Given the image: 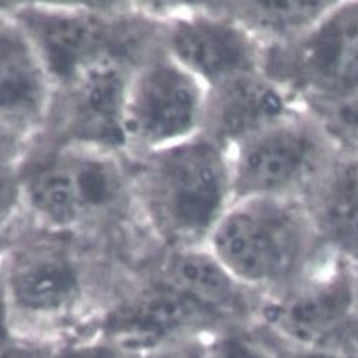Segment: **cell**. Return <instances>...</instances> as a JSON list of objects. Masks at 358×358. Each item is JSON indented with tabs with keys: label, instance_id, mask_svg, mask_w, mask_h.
Here are the masks:
<instances>
[{
	"label": "cell",
	"instance_id": "1",
	"mask_svg": "<svg viewBox=\"0 0 358 358\" xmlns=\"http://www.w3.org/2000/svg\"><path fill=\"white\" fill-rule=\"evenodd\" d=\"M228 173L220 150L206 141H190L163 150L143 174L150 215L174 240L203 235L220 217Z\"/></svg>",
	"mask_w": 358,
	"mask_h": 358
},
{
	"label": "cell",
	"instance_id": "2",
	"mask_svg": "<svg viewBox=\"0 0 358 358\" xmlns=\"http://www.w3.org/2000/svg\"><path fill=\"white\" fill-rule=\"evenodd\" d=\"M213 248L215 258L234 276L266 282L293 268L301 254L302 235L286 210L255 199L217 222Z\"/></svg>",
	"mask_w": 358,
	"mask_h": 358
},
{
	"label": "cell",
	"instance_id": "3",
	"mask_svg": "<svg viewBox=\"0 0 358 358\" xmlns=\"http://www.w3.org/2000/svg\"><path fill=\"white\" fill-rule=\"evenodd\" d=\"M122 193L116 166L94 155H66L33 174L29 197L50 221L66 225L112 207Z\"/></svg>",
	"mask_w": 358,
	"mask_h": 358
},
{
	"label": "cell",
	"instance_id": "4",
	"mask_svg": "<svg viewBox=\"0 0 358 358\" xmlns=\"http://www.w3.org/2000/svg\"><path fill=\"white\" fill-rule=\"evenodd\" d=\"M201 109V90L193 74L171 63H156L128 91L125 131L149 145L166 143L192 132Z\"/></svg>",
	"mask_w": 358,
	"mask_h": 358
},
{
	"label": "cell",
	"instance_id": "5",
	"mask_svg": "<svg viewBox=\"0 0 358 358\" xmlns=\"http://www.w3.org/2000/svg\"><path fill=\"white\" fill-rule=\"evenodd\" d=\"M171 47L186 70L218 85L250 74L252 67V48L247 37L214 20L178 23L171 34Z\"/></svg>",
	"mask_w": 358,
	"mask_h": 358
},
{
	"label": "cell",
	"instance_id": "6",
	"mask_svg": "<svg viewBox=\"0 0 358 358\" xmlns=\"http://www.w3.org/2000/svg\"><path fill=\"white\" fill-rule=\"evenodd\" d=\"M313 155L312 141L301 131L265 129L247 142L236 166V189L243 194H266L296 182Z\"/></svg>",
	"mask_w": 358,
	"mask_h": 358
},
{
	"label": "cell",
	"instance_id": "7",
	"mask_svg": "<svg viewBox=\"0 0 358 358\" xmlns=\"http://www.w3.org/2000/svg\"><path fill=\"white\" fill-rule=\"evenodd\" d=\"M74 81L71 122L84 139L106 145L122 143L128 87L122 73L109 63L96 62Z\"/></svg>",
	"mask_w": 358,
	"mask_h": 358
},
{
	"label": "cell",
	"instance_id": "8",
	"mask_svg": "<svg viewBox=\"0 0 358 358\" xmlns=\"http://www.w3.org/2000/svg\"><path fill=\"white\" fill-rule=\"evenodd\" d=\"M29 31L47 69L63 80H76L103 45L102 27L88 16L70 13H33L27 16Z\"/></svg>",
	"mask_w": 358,
	"mask_h": 358
},
{
	"label": "cell",
	"instance_id": "9",
	"mask_svg": "<svg viewBox=\"0 0 358 358\" xmlns=\"http://www.w3.org/2000/svg\"><path fill=\"white\" fill-rule=\"evenodd\" d=\"M283 110L280 95L268 83L250 74L232 78L218 88L214 127L224 138H243L268 129Z\"/></svg>",
	"mask_w": 358,
	"mask_h": 358
},
{
	"label": "cell",
	"instance_id": "10",
	"mask_svg": "<svg viewBox=\"0 0 358 358\" xmlns=\"http://www.w3.org/2000/svg\"><path fill=\"white\" fill-rule=\"evenodd\" d=\"M10 283L16 302L37 313L63 310L78 293L77 272L58 252H36L22 258Z\"/></svg>",
	"mask_w": 358,
	"mask_h": 358
},
{
	"label": "cell",
	"instance_id": "11",
	"mask_svg": "<svg viewBox=\"0 0 358 358\" xmlns=\"http://www.w3.org/2000/svg\"><path fill=\"white\" fill-rule=\"evenodd\" d=\"M303 67L312 80L327 88H350L358 83V12L330 19L309 41Z\"/></svg>",
	"mask_w": 358,
	"mask_h": 358
},
{
	"label": "cell",
	"instance_id": "12",
	"mask_svg": "<svg viewBox=\"0 0 358 358\" xmlns=\"http://www.w3.org/2000/svg\"><path fill=\"white\" fill-rule=\"evenodd\" d=\"M201 310L203 308L189 297L167 287L143 296L136 303L119 312L110 329L125 343L150 345L186 326Z\"/></svg>",
	"mask_w": 358,
	"mask_h": 358
},
{
	"label": "cell",
	"instance_id": "13",
	"mask_svg": "<svg viewBox=\"0 0 358 358\" xmlns=\"http://www.w3.org/2000/svg\"><path fill=\"white\" fill-rule=\"evenodd\" d=\"M2 113L16 122L34 117L44 101V77L27 43L10 30L2 33Z\"/></svg>",
	"mask_w": 358,
	"mask_h": 358
},
{
	"label": "cell",
	"instance_id": "14",
	"mask_svg": "<svg viewBox=\"0 0 358 358\" xmlns=\"http://www.w3.org/2000/svg\"><path fill=\"white\" fill-rule=\"evenodd\" d=\"M348 302L347 287L336 283L293 297L276 309L275 319L293 337L316 341L337 324Z\"/></svg>",
	"mask_w": 358,
	"mask_h": 358
},
{
	"label": "cell",
	"instance_id": "15",
	"mask_svg": "<svg viewBox=\"0 0 358 358\" xmlns=\"http://www.w3.org/2000/svg\"><path fill=\"white\" fill-rule=\"evenodd\" d=\"M170 287L203 309L224 308L235 299L231 273L215 258L203 252H185L169 268Z\"/></svg>",
	"mask_w": 358,
	"mask_h": 358
},
{
	"label": "cell",
	"instance_id": "16",
	"mask_svg": "<svg viewBox=\"0 0 358 358\" xmlns=\"http://www.w3.org/2000/svg\"><path fill=\"white\" fill-rule=\"evenodd\" d=\"M326 227L345 248L358 252V171H344L333 185L324 207Z\"/></svg>",
	"mask_w": 358,
	"mask_h": 358
},
{
	"label": "cell",
	"instance_id": "17",
	"mask_svg": "<svg viewBox=\"0 0 358 358\" xmlns=\"http://www.w3.org/2000/svg\"><path fill=\"white\" fill-rule=\"evenodd\" d=\"M258 13L269 26L294 27L301 26L317 16L324 8V2H258Z\"/></svg>",
	"mask_w": 358,
	"mask_h": 358
},
{
	"label": "cell",
	"instance_id": "18",
	"mask_svg": "<svg viewBox=\"0 0 358 358\" xmlns=\"http://www.w3.org/2000/svg\"><path fill=\"white\" fill-rule=\"evenodd\" d=\"M337 121L352 131H358V91L348 94L336 108Z\"/></svg>",
	"mask_w": 358,
	"mask_h": 358
},
{
	"label": "cell",
	"instance_id": "19",
	"mask_svg": "<svg viewBox=\"0 0 358 358\" xmlns=\"http://www.w3.org/2000/svg\"><path fill=\"white\" fill-rule=\"evenodd\" d=\"M218 358H265L257 348L243 340H227L215 347Z\"/></svg>",
	"mask_w": 358,
	"mask_h": 358
},
{
	"label": "cell",
	"instance_id": "20",
	"mask_svg": "<svg viewBox=\"0 0 358 358\" xmlns=\"http://www.w3.org/2000/svg\"><path fill=\"white\" fill-rule=\"evenodd\" d=\"M2 358H52L51 355L36 350V348H23V347H15L5 351ZM67 358V357H64Z\"/></svg>",
	"mask_w": 358,
	"mask_h": 358
},
{
	"label": "cell",
	"instance_id": "21",
	"mask_svg": "<svg viewBox=\"0 0 358 358\" xmlns=\"http://www.w3.org/2000/svg\"><path fill=\"white\" fill-rule=\"evenodd\" d=\"M302 358H331V357L324 355V354H309V355H305Z\"/></svg>",
	"mask_w": 358,
	"mask_h": 358
}]
</instances>
